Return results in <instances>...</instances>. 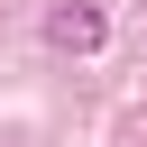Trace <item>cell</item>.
Here are the masks:
<instances>
[{
	"label": "cell",
	"mask_w": 147,
	"mask_h": 147,
	"mask_svg": "<svg viewBox=\"0 0 147 147\" xmlns=\"http://www.w3.org/2000/svg\"><path fill=\"white\" fill-rule=\"evenodd\" d=\"M46 37H55L64 55H92V46H101V9H83V0H64V9L46 18Z\"/></svg>",
	"instance_id": "cell-1"
}]
</instances>
